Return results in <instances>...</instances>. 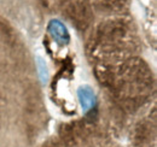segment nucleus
Here are the masks:
<instances>
[{
    "label": "nucleus",
    "instance_id": "obj_1",
    "mask_svg": "<svg viewBox=\"0 0 157 147\" xmlns=\"http://www.w3.org/2000/svg\"><path fill=\"white\" fill-rule=\"evenodd\" d=\"M50 30H51V34L58 40L59 42L62 43H67L69 36H68V33H67V29L64 28L63 24H60L58 21H52L50 23Z\"/></svg>",
    "mask_w": 157,
    "mask_h": 147
}]
</instances>
